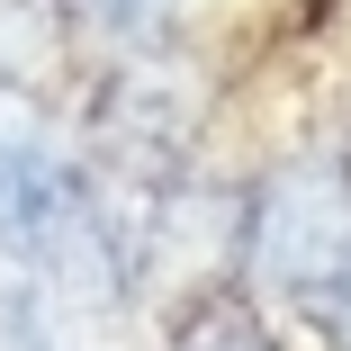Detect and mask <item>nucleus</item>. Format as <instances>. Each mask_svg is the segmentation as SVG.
Returning a JSON list of instances; mask_svg holds the SVG:
<instances>
[{"instance_id": "nucleus-1", "label": "nucleus", "mask_w": 351, "mask_h": 351, "mask_svg": "<svg viewBox=\"0 0 351 351\" xmlns=\"http://www.w3.org/2000/svg\"><path fill=\"white\" fill-rule=\"evenodd\" d=\"M252 270L289 298H324L351 270V171L298 154L252 207Z\"/></svg>"}, {"instance_id": "nucleus-2", "label": "nucleus", "mask_w": 351, "mask_h": 351, "mask_svg": "<svg viewBox=\"0 0 351 351\" xmlns=\"http://www.w3.org/2000/svg\"><path fill=\"white\" fill-rule=\"evenodd\" d=\"M73 207H82V171L54 162L27 126H0V252L10 261H54Z\"/></svg>"}, {"instance_id": "nucleus-3", "label": "nucleus", "mask_w": 351, "mask_h": 351, "mask_svg": "<svg viewBox=\"0 0 351 351\" xmlns=\"http://www.w3.org/2000/svg\"><path fill=\"white\" fill-rule=\"evenodd\" d=\"M63 54V10L54 0H0V82H45Z\"/></svg>"}, {"instance_id": "nucleus-4", "label": "nucleus", "mask_w": 351, "mask_h": 351, "mask_svg": "<svg viewBox=\"0 0 351 351\" xmlns=\"http://www.w3.org/2000/svg\"><path fill=\"white\" fill-rule=\"evenodd\" d=\"M0 351H54V342H45L36 289H0Z\"/></svg>"}, {"instance_id": "nucleus-5", "label": "nucleus", "mask_w": 351, "mask_h": 351, "mask_svg": "<svg viewBox=\"0 0 351 351\" xmlns=\"http://www.w3.org/2000/svg\"><path fill=\"white\" fill-rule=\"evenodd\" d=\"M180 351H270V342H261V333H252L243 315H226V306H207V315H198V324L180 333Z\"/></svg>"}, {"instance_id": "nucleus-6", "label": "nucleus", "mask_w": 351, "mask_h": 351, "mask_svg": "<svg viewBox=\"0 0 351 351\" xmlns=\"http://www.w3.org/2000/svg\"><path fill=\"white\" fill-rule=\"evenodd\" d=\"M324 298H333V333H342V351H351V270L333 279V289H324Z\"/></svg>"}, {"instance_id": "nucleus-7", "label": "nucleus", "mask_w": 351, "mask_h": 351, "mask_svg": "<svg viewBox=\"0 0 351 351\" xmlns=\"http://www.w3.org/2000/svg\"><path fill=\"white\" fill-rule=\"evenodd\" d=\"M108 10H117V19H145V0H108Z\"/></svg>"}]
</instances>
